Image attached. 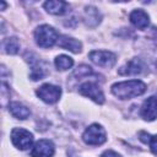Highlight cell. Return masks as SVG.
Segmentation results:
<instances>
[{
	"instance_id": "obj_20",
	"label": "cell",
	"mask_w": 157,
	"mask_h": 157,
	"mask_svg": "<svg viewBox=\"0 0 157 157\" xmlns=\"http://www.w3.org/2000/svg\"><path fill=\"white\" fill-rule=\"evenodd\" d=\"M148 145H150L151 151H152L155 155H157V135H153V136L150 137V140H148Z\"/></svg>"
},
{
	"instance_id": "obj_11",
	"label": "cell",
	"mask_w": 157,
	"mask_h": 157,
	"mask_svg": "<svg viewBox=\"0 0 157 157\" xmlns=\"http://www.w3.org/2000/svg\"><path fill=\"white\" fill-rule=\"evenodd\" d=\"M129 20L139 29H145L150 25V17H148L147 12H145L141 9H136L134 11H131Z\"/></svg>"
},
{
	"instance_id": "obj_18",
	"label": "cell",
	"mask_w": 157,
	"mask_h": 157,
	"mask_svg": "<svg viewBox=\"0 0 157 157\" xmlns=\"http://www.w3.org/2000/svg\"><path fill=\"white\" fill-rule=\"evenodd\" d=\"M85 15H86V23L87 25H91V21H93V26L99 22V12L97 9L90 6L86 9Z\"/></svg>"
},
{
	"instance_id": "obj_17",
	"label": "cell",
	"mask_w": 157,
	"mask_h": 157,
	"mask_svg": "<svg viewBox=\"0 0 157 157\" xmlns=\"http://www.w3.org/2000/svg\"><path fill=\"white\" fill-rule=\"evenodd\" d=\"M54 64H55V67L60 71H64V70H67L70 69L72 65H74V60L72 58H70L69 55H58L54 60Z\"/></svg>"
},
{
	"instance_id": "obj_4",
	"label": "cell",
	"mask_w": 157,
	"mask_h": 157,
	"mask_svg": "<svg viewBox=\"0 0 157 157\" xmlns=\"http://www.w3.org/2000/svg\"><path fill=\"white\" fill-rule=\"evenodd\" d=\"M11 141L20 150H27L33 144V135L26 129L15 128L11 131Z\"/></svg>"
},
{
	"instance_id": "obj_8",
	"label": "cell",
	"mask_w": 157,
	"mask_h": 157,
	"mask_svg": "<svg viewBox=\"0 0 157 157\" xmlns=\"http://www.w3.org/2000/svg\"><path fill=\"white\" fill-rule=\"evenodd\" d=\"M55 152L54 144L50 140L42 139L37 141L31 151V157H53Z\"/></svg>"
},
{
	"instance_id": "obj_14",
	"label": "cell",
	"mask_w": 157,
	"mask_h": 157,
	"mask_svg": "<svg viewBox=\"0 0 157 157\" xmlns=\"http://www.w3.org/2000/svg\"><path fill=\"white\" fill-rule=\"evenodd\" d=\"M67 2L65 1H59V0H52L44 2V9L52 13V15H64L67 11Z\"/></svg>"
},
{
	"instance_id": "obj_5",
	"label": "cell",
	"mask_w": 157,
	"mask_h": 157,
	"mask_svg": "<svg viewBox=\"0 0 157 157\" xmlns=\"http://www.w3.org/2000/svg\"><path fill=\"white\" fill-rule=\"evenodd\" d=\"M36 93L43 102L48 104H53L59 101L61 96V90L59 86H55L52 83H44L36 91Z\"/></svg>"
},
{
	"instance_id": "obj_10",
	"label": "cell",
	"mask_w": 157,
	"mask_h": 157,
	"mask_svg": "<svg viewBox=\"0 0 157 157\" xmlns=\"http://www.w3.org/2000/svg\"><path fill=\"white\" fill-rule=\"evenodd\" d=\"M144 63L141 59L139 58H134L130 61H128L124 66H121L119 69V75H124V76H132V75H139L144 71Z\"/></svg>"
},
{
	"instance_id": "obj_15",
	"label": "cell",
	"mask_w": 157,
	"mask_h": 157,
	"mask_svg": "<svg viewBox=\"0 0 157 157\" xmlns=\"http://www.w3.org/2000/svg\"><path fill=\"white\" fill-rule=\"evenodd\" d=\"M9 110H10V113L15 118L21 119V120L27 119L29 117V114H31V110L26 105H23L22 103H20V102H11L9 104Z\"/></svg>"
},
{
	"instance_id": "obj_12",
	"label": "cell",
	"mask_w": 157,
	"mask_h": 157,
	"mask_svg": "<svg viewBox=\"0 0 157 157\" xmlns=\"http://www.w3.org/2000/svg\"><path fill=\"white\" fill-rule=\"evenodd\" d=\"M58 45L60 48H64V49L70 50L72 53H80L81 48H82V44L80 40L71 38V37H67V36H60L58 39Z\"/></svg>"
},
{
	"instance_id": "obj_9",
	"label": "cell",
	"mask_w": 157,
	"mask_h": 157,
	"mask_svg": "<svg viewBox=\"0 0 157 157\" xmlns=\"http://www.w3.org/2000/svg\"><path fill=\"white\" fill-rule=\"evenodd\" d=\"M141 117L147 121H152L157 118V96H151L142 103Z\"/></svg>"
},
{
	"instance_id": "obj_2",
	"label": "cell",
	"mask_w": 157,
	"mask_h": 157,
	"mask_svg": "<svg viewBox=\"0 0 157 157\" xmlns=\"http://www.w3.org/2000/svg\"><path fill=\"white\" fill-rule=\"evenodd\" d=\"M34 38L40 48H52L59 39L58 32L49 25H40L34 31Z\"/></svg>"
},
{
	"instance_id": "obj_21",
	"label": "cell",
	"mask_w": 157,
	"mask_h": 157,
	"mask_svg": "<svg viewBox=\"0 0 157 157\" xmlns=\"http://www.w3.org/2000/svg\"><path fill=\"white\" fill-rule=\"evenodd\" d=\"M101 157H120V155L113 150H107L101 155Z\"/></svg>"
},
{
	"instance_id": "obj_16",
	"label": "cell",
	"mask_w": 157,
	"mask_h": 157,
	"mask_svg": "<svg viewBox=\"0 0 157 157\" xmlns=\"http://www.w3.org/2000/svg\"><path fill=\"white\" fill-rule=\"evenodd\" d=\"M2 49L7 54H16L20 49V42L16 37H9L2 40Z\"/></svg>"
},
{
	"instance_id": "obj_19",
	"label": "cell",
	"mask_w": 157,
	"mask_h": 157,
	"mask_svg": "<svg viewBox=\"0 0 157 157\" xmlns=\"http://www.w3.org/2000/svg\"><path fill=\"white\" fill-rule=\"evenodd\" d=\"M91 74H92V69H91L90 66H87V65H81V66H78V67L75 70V72H74V75H75V76H78V77L87 76V75H91Z\"/></svg>"
},
{
	"instance_id": "obj_13",
	"label": "cell",
	"mask_w": 157,
	"mask_h": 157,
	"mask_svg": "<svg viewBox=\"0 0 157 157\" xmlns=\"http://www.w3.org/2000/svg\"><path fill=\"white\" fill-rule=\"evenodd\" d=\"M47 75V65L44 61H40L39 59L36 60H31V74L29 77L33 81H38L44 78V76Z\"/></svg>"
},
{
	"instance_id": "obj_3",
	"label": "cell",
	"mask_w": 157,
	"mask_h": 157,
	"mask_svg": "<svg viewBox=\"0 0 157 157\" xmlns=\"http://www.w3.org/2000/svg\"><path fill=\"white\" fill-rule=\"evenodd\" d=\"M82 140L85 141V144L91 145V146H98L102 145L105 140V131L104 129L99 125V124H92L90 125L82 134Z\"/></svg>"
},
{
	"instance_id": "obj_1",
	"label": "cell",
	"mask_w": 157,
	"mask_h": 157,
	"mask_svg": "<svg viewBox=\"0 0 157 157\" xmlns=\"http://www.w3.org/2000/svg\"><path fill=\"white\" fill-rule=\"evenodd\" d=\"M146 91V85L140 80H130L117 82L112 86V93L119 99H130L144 94Z\"/></svg>"
},
{
	"instance_id": "obj_7",
	"label": "cell",
	"mask_w": 157,
	"mask_h": 157,
	"mask_svg": "<svg viewBox=\"0 0 157 157\" xmlns=\"http://www.w3.org/2000/svg\"><path fill=\"white\" fill-rule=\"evenodd\" d=\"M78 92L85 96L91 98L92 101H94L98 104H102L104 102V94L101 90V87L94 83V82H85L78 87Z\"/></svg>"
},
{
	"instance_id": "obj_6",
	"label": "cell",
	"mask_w": 157,
	"mask_h": 157,
	"mask_svg": "<svg viewBox=\"0 0 157 157\" xmlns=\"http://www.w3.org/2000/svg\"><path fill=\"white\" fill-rule=\"evenodd\" d=\"M88 56L92 63H94L96 65H98L101 67H105V69L114 66V64L117 61L115 54L112 52H108V50H93L88 54Z\"/></svg>"
}]
</instances>
